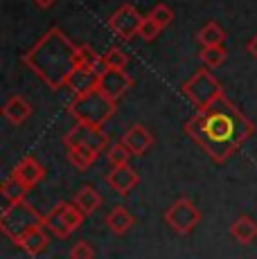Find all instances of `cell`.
Listing matches in <instances>:
<instances>
[{"instance_id": "7a4b0ae2", "label": "cell", "mask_w": 257, "mask_h": 259, "mask_svg": "<svg viewBox=\"0 0 257 259\" xmlns=\"http://www.w3.org/2000/svg\"><path fill=\"white\" fill-rule=\"evenodd\" d=\"M75 59L77 48L68 41V36L61 29L52 27L29 52H25L23 61L50 88H61L70 79V74L77 70Z\"/></svg>"}, {"instance_id": "4fadbf2b", "label": "cell", "mask_w": 257, "mask_h": 259, "mask_svg": "<svg viewBox=\"0 0 257 259\" xmlns=\"http://www.w3.org/2000/svg\"><path fill=\"white\" fill-rule=\"evenodd\" d=\"M48 243H50V237H48V232H46V226H38V228H32L29 232H25L16 246L21 248L23 252H27L29 257H36L46 250Z\"/></svg>"}, {"instance_id": "5b68a950", "label": "cell", "mask_w": 257, "mask_h": 259, "mask_svg": "<svg viewBox=\"0 0 257 259\" xmlns=\"http://www.w3.org/2000/svg\"><path fill=\"white\" fill-rule=\"evenodd\" d=\"M183 93H185V97L190 99V102L194 104L199 111L207 108L217 97H221V95H224L219 81H217V79L212 77L207 70H199V72H196L194 77H192L190 81L183 86Z\"/></svg>"}, {"instance_id": "7c38bea8", "label": "cell", "mask_w": 257, "mask_h": 259, "mask_svg": "<svg viewBox=\"0 0 257 259\" xmlns=\"http://www.w3.org/2000/svg\"><path fill=\"white\" fill-rule=\"evenodd\" d=\"M122 142L126 144L128 151H131L133 156H145V151H149V147L154 144V136H151V131L147 126L133 124V126L124 133Z\"/></svg>"}, {"instance_id": "f1b7e54d", "label": "cell", "mask_w": 257, "mask_h": 259, "mask_svg": "<svg viewBox=\"0 0 257 259\" xmlns=\"http://www.w3.org/2000/svg\"><path fill=\"white\" fill-rule=\"evenodd\" d=\"M70 259H95V248L86 239H79L75 246L70 248Z\"/></svg>"}, {"instance_id": "484cf974", "label": "cell", "mask_w": 257, "mask_h": 259, "mask_svg": "<svg viewBox=\"0 0 257 259\" xmlns=\"http://www.w3.org/2000/svg\"><path fill=\"white\" fill-rule=\"evenodd\" d=\"M133 153L128 151V147L124 142H117V144H113L111 149L106 151V160H108V165L111 167H124V165H128V158H131Z\"/></svg>"}, {"instance_id": "5bb4252c", "label": "cell", "mask_w": 257, "mask_h": 259, "mask_svg": "<svg viewBox=\"0 0 257 259\" xmlns=\"http://www.w3.org/2000/svg\"><path fill=\"white\" fill-rule=\"evenodd\" d=\"M3 115H5V119H7L9 124H23V122H27L29 119V115H32V106L27 104L25 97L14 95V97H9L7 104H5Z\"/></svg>"}, {"instance_id": "cb8c5ba5", "label": "cell", "mask_w": 257, "mask_h": 259, "mask_svg": "<svg viewBox=\"0 0 257 259\" xmlns=\"http://www.w3.org/2000/svg\"><path fill=\"white\" fill-rule=\"evenodd\" d=\"M102 63L106 70H126L128 66V57L122 52L120 48H108L102 54Z\"/></svg>"}, {"instance_id": "ba28073f", "label": "cell", "mask_w": 257, "mask_h": 259, "mask_svg": "<svg viewBox=\"0 0 257 259\" xmlns=\"http://www.w3.org/2000/svg\"><path fill=\"white\" fill-rule=\"evenodd\" d=\"M142 21H145V16H140L133 5H124V7H120L111 18H108V27L113 29L115 36L128 41L131 36H136V34L140 32Z\"/></svg>"}, {"instance_id": "ffe728a7", "label": "cell", "mask_w": 257, "mask_h": 259, "mask_svg": "<svg viewBox=\"0 0 257 259\" xmlns=\"http://www.w3.org/2000/svg\"><path fill=\"white\" fill-rule=\"evenodd\" d=\"M0 192H3V196H5V201L12 205V203H21V201H25V194L29 192V189L23 185L21 181H18L16 176H9V178H5L3 181V187H0Z\"/></svg>"}, {"instance_id": "6da1fadb", "label": "cell", "mask_w": 257, "mask_h": 259, "mask_svg": "<svg viewBox=\"0 0 257 259\" xmlns=\"http://www.w3.org/2000/svg\"><path fill=\"white\" fill-rule=\"evenodd\" d=\"M185 131L199 147H203L212 160L221 165L239 151L241 144L255 133V126L221 95L185 124Z\"/></svg>"}, {"instance_id": "277c9868", "label": "cell", "mask_w": 257, "mask_h": 259, "mask_svg": "<svg viewBox=\"0 0 257 259\" xmlns=\"http://www.w3.org/2000/svg\"><path fill=\"white\" fill-rule=\"evenodd\" d=\"M43 226V217L29 205L27 201L12 203L5 207L3 217H0V230L5 237H9L14 243L21 241V237L29 232L32 228Z\"/></svg>"}, {"instance_id": "f546056e", "label": "cell", "mask_w": 257, "mask_h": 259, "mask_svg": "<svg viewBox=\"0 0 257 259\" xmlns=\"http://www.w3.org/2000/svg\"><path fill=\"white\" fill-rule=\"evenodd\" d=\"M160 32H162L160 25H158V23L154 21V18L147 16L145 21H142V25H140V32H138V36L145 38V41H154V38H156Z\"/></svg>"}, {"instance_id": "8992f818", "label": "cell", "mask_w": 257, "mask_h": 259, "mask_svg": "<svg viewBox=\"0 0 257 259\" xmlns=\"http://www.w3.org/2000/svg\"><path fill=\"white\" fill-rule=\"evenodd\" d=\"M165 223L179 235H190L201 223V212L190 198H179L165 212Z\"/></svg>"}, {"instance_id": "9c48e42d", "label": "cell", "mask_w": 257, "mask_h": 259, "mask_svg": "<svg viewBox=\"0 0 257 259\" xmlns=\"http://www.w3.org/2000/svg\"><path fill=\"white\" fill-rule=\"evenodd\" d=\"M128 86H131V77L124 70H104L97 81V88L113 102H117L128 91Z\"/></svg>"}, {"instance_id": "d4e9b609", "label": "cell", "mask_w": 257, "mask_h": 259, "mask_svg": "<svg viewBox=\"0 0 257 259\" xmlns=\"http://www.w3.org/2000/svg\"><path fill=\"white\" fill-rule=\"evenodd\" d=\"M68 160H70L77 169H88L97 160V153L91 151V149H86V147H72V149H68Z\"/></svg>"}, {"instance_id": "2e32d148", "label": "cell", "mask_w": 257, "mask_h": 259, "mask_svg": "<svg viewBox=\"0 0 257 259\" xmlns=\"http://www.w3.org/2000/svg\"><path fill=\"white\" fill-rule=\"evenodd\" d=\"M97 81H100V74L88 72V70H75L70 74V79L66 81V86L70 88V93L75 95V97H81V95L95 91Z\"/></svg>"}, {"instance_id": "8fae6325", "label": "cell", "mask_w": 257, "mask_h": 259, "mask_svg": "<svg viewBox=\"0 0 257 259\" xmlns=\"http://www.w3.org/2000/svg\"><path fill=\"white\" fill-rule=\"evenodd\" d=\"M14 176H16L27 189H32L46 178V167H43L34 156H25L16 165V169H14Z\"/></svg>"}, {"instance_id": "1f68e13d", "label": "cell", "mask_w": 257, "mask_h": 259, "mask_svg": "<svg viewBox=\"0 0 257 259\" xmlns=\"http://www.w3.org/2000/svg\"><path fill=\"white\" fill-rule=\"evenodd\" d=\"M248 52H250V54H253V57H257V36H255V38H253V41H250V43H248Z\"/></svg>"}, {"instance_id": "4dcf8cb0", "label": "cell", "mask_w": 257, "mask_h": 259, "mask_svg": "<svg viewBox=\"0 0 257 259\" xmlns=\"http://www.w3.org/2000/svg\"><path fill=\"white\" fill-rule=\"evenodd\" d=\"M34 3L38 5V7H43V9H48V7H52L54 3H57V0H34Z\"/></svg>"}, {"instance_id": "52a82bcc", "label": "cell", "mask_w": 257, "mask_h": 259, "mask_svg": "<svg viewBox=\"0 0 257 259\" xmlns=\"http://www.w3.org/2000/svg\"><path fill=\"white\" fill-rule=\"evenodd\" d=\"M63 142H66V149L86 147V149H91V151H95L97 156H100L104 149H106L108 138H106V133H104L102 128L86 126V124H77V126L72 128L66 138H63Z\"/></svg>"}, {"instance_id": "83f0119b", "label": "cell", "mask_w": 257, "mask_h": 259, "mask_svg": "<svg viewBox=\"0 0 257 259\" xmlns=\"http://www.w3.org/2000/svg\"><path fill=\"white\" fill-rule=\"evenodd\" d=\"M149 18H154V21H156L158 25H160L162 29H165L167 25H169L172 21H174V12H172V9L167 7V5H156V7L151 9Z\"/></svg>"}, {"instance_id": "30bf717a", "label": "cell", "mask_w": 257, "mask_h": 259, "mask_svg": "<svg viewBox=\"0 0 257 259\" xmlns=\"http://www.w3.org/2000/svg\"><path fill=\"white\" fill-rule=\"evenodd\" d=\"M140 183V176H138V171L133 167H113L111 171H108L106 176V185L113 189L115 194H120V196H126L128 192H131L133 187Z\"/></svg>"}, {"instance_id": "e0dca14e", "label": "cell", "mask_w": 257, "mask_h": 259, "mask_svg": "<svg viewBox=\"0 0 257 259\" xmlns=\"http://www.w3.org/2000/svg\"><path fill=\"white\" fill-rule=\"evenodd\" d=\"M133 223H136V219L131 217V212H128L124 205H115L106 214V226H108V230L115 232V235H126L133 228Z\"/></svg>"}, {"instance_id": "ac0fdd59", "label": "cell", "mask_w": 257, "mask_h": 259, "mask_svg": "<svg viewBox=\"0 0 257 259\" xmlns=\"http://www.w3.org/2000/svg\"><path fill=\"white\" fill-rule=\"evenodd\" d=\"M75 205L81 210L86 217H91V214H95L97 210L102 207V203H104V198H102V194L97 192L95 187H91V185H86V187H81L79 192L75 194Z\"/></svg>"}, {"instance_id": "9a60e30c", "label": "cell", "mask_w": 257, "mask_h": 259, "mask_svg": "<svg viewBox=\"0 0 257 259\" xmlns=\"http://www.w3.org/2000/svg\"><path fill=\"white\" fill-rule=\"evenodd\" d=\"M230 235L237 243L248 246V243H253L257 239V221L250 219L248 214H241V217L230 226Z\"/></svg>"}, {"instance_id": "44dd1931", "label": "cell", "mask_w": 257, "mask_h": 259, "mask_svg": "<svg viewBox=\"0 0 257 259\" xmlns=\"http://www.w3.org/2000/svg\"><path fill=\"white\" fill-rule=\"evenodd\" d=\"M43 226H46L57 239L70 237V232L66 230V226H63V219H61V203H57V205H54L52 210L46 214V217H43Z\"/></svg>"}, {"instance_id": "3957f363", "label": "cell", "mask_w": 257, "mask_h": 259, "mask_svg": "<svg viewBox=\"0 0 257 259\" xmlns=\"http://www.w3.org/2000/svg\"><path fill=\"white\" fill-rule=\"evenodd\" d=\"M68 111L72 113V117L77 119V124H86V126L102 128L108 122V117L115 113V102L108 99L100 88L75 97Z\"/></svg>"}, {"instance_id": "d6986e66", "label": "cell", "mask_w": 257, "mask_h": 259, "mask_svg": "<svg viewBox=\"0 0 257 259\" xmlns=\"http://www.w3.org/2000/svg\"><path fill=\"white\" fill-rule=\"evenodd\" d=\"M77 70H88V72H95V74H102L106 68L102 63V54H97L93 48L88 46H79L77 48Z\"/></svg>"}, {"instance_id": "4316f807", "label": "cell", "mask_w": 257, "mask_h": 259, "mask_svg": "<svg viewBox=\"0 0 257 259\" xmlns=\"http://www.w3.org/2000/svg\"><path fill=\"white\" fill-rule=\"evenodd\" d=\"M228 52H226L224 46H215V48H203L201 50V61H203L205 68H219L221 63L226 61Z\"/></svg>"}, {"instance_id": "7402d4cb", "label": "cell", "mask_w": 257, "mask_h": 259, "mask_svg": "<svg viewBox=\"0 0 257 259\" xmlns=\"http://www.w3.org/2000/svg\"><path fill=\"white\" fill-rule=\"evenodd\" d=\"M61 219H63V226H66V230L72 235L75 230H79V228H81V223H83V219H86V214L79 210L75 203H66V201H63V203H61Z\"/></svg>"}, {"instance_id": "603a6c76", "label": "cell", "mask_w": 257, "mask_h": 259, "mask_svg": "<svg viewBox=\"0 0 257 259\" xmlns=\"http://www.w3.org/2000/svg\"><path fill=\"white\" fill-rule=\"evenodd\" d=\"M224 38H226V32L217 23H205L203 27L199 29V43L203 48L224 46Z\"/></svg>"}]
</instances>
